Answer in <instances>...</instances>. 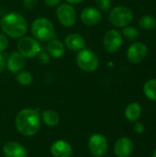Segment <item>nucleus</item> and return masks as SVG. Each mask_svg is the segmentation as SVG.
I'll return each mask as SVG.
<instances>
[{"instance_id":"nucleus-18","label":"nucleus","mask_w":156,"mask_h":157,"mask_svg":"<svg viewBox=\"0 0 156 157\" xmlns=\"http://www.w3.org/2000/svg\"><path fill=\"white\" fill-rule=\"evenodd\" d=\"M141 114H142V107L137 102L130 103L126 107L125 111H124V115H125L126 119L131 122L137 121L139 120V118L141 117Z\"/></svg>"},{"instance_id":"nucleus-30","label":"nucleus","mask_w":156,"mask_h":157,"mask_svg":"<svg viewBox=\"0 0 156 157\" xmlns=\"http://www.w3.org/2000/svg\"><path fill=\"white\" fill-rule=\"evenodd\" d=\"M6 67V59H5V56L0 52V74L4 71Z\"/></svg>"},{"instance_id":"nucleus-19","label":"nucleus","mask_w":156,"mask_h":157,"mask_svg":"<svg viewBox=\"0 0 156 157\" xmlns=\"http://www.w3.org/2000/svg\"><path fill=\"white\" fill-rule=\"evenodd\" d=\"M42 121L46 125L52 127V126H55L59 123L60 117H59L58 113L55 112L54 110L48 109L42 113Z\"/></svg>"},{"instance_id":"nucleus-32","label":"nucleus","mask_w":156,"mask_h":157,"mask_svg":"<svg viewBox=\"0 0 156 157\" xmlns=\"http://www.w3.org/2000/svg\"><path fill=\"white\" fill-rule=\"evenodd\" d=\"M152 157H156V148L154 149V153H153V155H152Z\"/></svg>"},{"instance_id":"nucleus-8","label":"nucleus","mask_w":156,"mask_h":157,"mask_svg":"<svg viewBox=\"0 0 156 157\" xmlns=\"http://www.w3.org/2000/svg\"><path fill=\"white\" fill-rule=\"evenodd\" d=\"M122 34L118 29L108 30L103 38V46L109 53L118 52L122 46Z\"/></svg>"},{"instance_id":"nucleus-17","label":"nucleus","mask_w":156,"mask_h":157,"mask_svg":"<svg viewBox=\"0 0 156 157\" xmlns=\"http://www.w3.org/2000/svg\"><path fill=\"white\" fill-rule=\"evenodd\" d=\"M47 52L53 58H61L65 53V46L59 40L51 39L47 44Z\"/></svg>"},{"instance_id":"nucleus-11","label":"nucleus","mask_w":156,"mask_h":157,"mask_svg":"<svg viewBox=\"0 0 156 157\" xmlns=\"http://www.w3.org/2000/svg\"><path fill=\"white\" fill-rule=\"evenodd\" d=\"M80 18L82 22L86 26H96L101 21L102 15L100 10H98L97 8L88 6L82 10L80 14Z\"/></svg>"},{"instance_id":"nucleus-5","label":"nucleus","mask_w":156,"mask_h":157,"mask_svg":"<svg viewBox=\"0 0 156 157\" xmlns=\"http://www.w3.org/2000/svg\"><path fill=\"white\" fill-rule=\"evenodd\" d=\"M76 63L78 67L84 72L91 73L96 71L99 65V59L97 55L90 49H83L78 52L76 56Z\"/></svg>"},{"instance_id":"nucleus-27","label":"nucleus","mask_w":156,"mask_h":157,"mask_svg":"<svg viewBox=\"0 0 156 157\" xmlns=\"http://www.w3.org/2000/svg\"><path fill=\"white\" fill-rule=\"evenodd\" d=\"M133 130H134V132L136 133H139V134L143 133L144 132V125H143V123L139 122V121H135V124L133 126Z\"/></svg>"},{"instance_id":"nucleus-15","label":"nucleus","mask_w":156,"mask_h":157,"mask_svg":"<svg viewBox=\"0 0 156 157\" xmlns=\"http://www.w3.org/2000/svg\"><path fill=\"white\" fill-rule=\"evenodd\" d=\"M64 46L74 52H79L85 48L86 40L84 37L78 33H71L64 39Z\"/></svg>"},{"instance_id":"nucleus-14","label":"nucleus","mask_w":156,"mask_h":157,"mask_svg":"<svg viewBox=\"0 0 156 157\" xmlns=\"http://www.w3.org/2000/svg\"><path fill=\"white\" fill-rule=\"evenodd\" d=\"M51 152L54 157H71L73 155V148L69 143L59 140L52 144Z\"/></svg>"},{"instance_id":"nucleus-7","label":"nucleus","mask_w":156,"mask_h":157,"mask_svg":"<svg viewBox=\"0 0 156 157\" xmlns=\"http://www.w3.org/2000/svg\"><path fill=\"white\" fill-rule=\"evenodd\" d=\"M56 17L60 23L64 27H72L76 22V12L72 5L65 3L58 6L56 9Z\"/></svg>"},{"instance_id":"nucleus-25","label":"nucleus","mask_w":156,"mask_h":157,"mask_svg":"<svg viewBox=\"0 0 156 157\" xmlns=\"http://www.w3.org/2000/svg\"><path fill=\"white\" fill-rule=\"evenodd\" d=\"M8 47V39L6 34L0 33V52L6 50Z\"/></svg>"},{"instance_id":"nucleus-26","label":"nucleus","mask_w":156,"mask_h":157,"mask_svg":"<svg viewBox=\"0 0 156 157\" xmlns=\"http://www.w3.org/2000/svg\"><path fill=\"white\" fill-rule=\"evenodd\" d=\"M39 0H23V5L28 10H31L38 5Z\"/></svg>"},{"instance_id":"nucleus-33","label":"nucleus","mask_w":156,"mask_h":157,"mask_svg":"<svg viewBox=\"0 0 156 157\" xmlns=\"http://www.w3.org/2000/svg\"><path fill=\"white\" fill-rule=\"evenodd\" d=\"M155 27H156V26H155Z\"/></svg>"},{"instance_id":"nucleus-16","label":"nucleus","mask_w":156,"mask_h":157,"mask_svg":"<svg viewBox=\"0 0 156 157\" xmlns=\"http://www.w3.org/2000/svg\"><path fill=\"white\" fill-rule=\"evenodd\" d=\"M3 152L6 157H27L28 155L25 147L16 142L6 143L3 147Z\"/></svg>"},{"instance_id":"nucleus-20","label":"nucleus","mask_w":156,"mask_h":157,"mask_svg":"<svg viewBox=\"0 0 156 157\" xmlns=\"http://www.w3.org/2000/svg\"><path fill=\"white\" fill-rule=\"evenodd\" d=\"M143 93L150 100L156 101V79H150L144 84Z\"/></svg>"},{"instance_id":"nucleus-3","label":"nucleus","mask_w":156,"mask_h":157,"mask_svg":"<svg viewBox=\"0 0 156 157\" xmlns=\"http://www.w3.org/2000/svg\"><path fill=\"white\" fill-rule=\"evenodd\" d=\"M30 30L33 37L40 41L51 40L55 33L54 25L46 17H38L34 19L31 23Z\"/></svg>"},{"instance_id":"nucleus-12","label":"nucleus","mask_w":156,"mask_h":157,"mask_svg":"<svg viewBox=\"0 0 156 157\" xmlns=\"http://www.w3.org/2000/svg\"><path fill=\"white\" fill-rule=\"evenodd\" d=\"M26 64V59L18 52H13L6 61V65L9 72L12 74H17L23 70Z\"/></svg>"},{"instance_id":"nucleus-22","label":"nucleus","mask_w":156,"mask_h":157,"mask_svg":"<svg viewBox=\"0 0 156 157\" xmlns=\"http://www.w3.org/2000/svg\"><path fill=\"white\" fill-rule=\"evenodd\" d=\"M121 34H122V37H124L127 40L132 41V40H135L139 37L140 32L135 27L126 26V27L123 28Z\"/></svg>"},{"instance_id":"nucleus-24","label":"nucleus","mask_w":156,"mask_h":157,"mask_svg":"<svg viewBox=\"0 0 156 157\" xmlns=\"http://www.w3.org/2000/svg\"><path fill=\"white\" fill-rule=\"evenodd\" d=\"M96 5L98 10L108 11L112 5V0H96Z\"/></svg>"},{"instance_id":"nucleus-21","label":"nucleus","mask_w":156,"mask_h":157,"mask_svg":"<svg viewBox=\"0 0 156 157\" xmlns=\"http://www.w3.org/2000/svg\"><path fill=\"white\" fill-rule=\"evenodd\" d=\"M139 26L141 29L144 30L153 29L156 26L155 18L151 15H144L140 17L139 19Z\"/></svg>"},{"instance_id":"nucleus-23","label":"nucleus","mask_w":156,"mask_h":157,"mask_svg":"<svg viewBox=\"0 0 156 157\" xmlns=\"http://www.w3.org/2000/svg\"><path fill=\"white\" fill-rule=\"evenodd\" d=\"M16 79L17 81V83L21 86H29L32 83L33 81V76L32 75L28 72V71H20L19 73H17Z\"/></svg>"},{"instance_id":"nucleus-9","label":"nucleus","mask_w":156,"mask_h":157,"mask_svg":"<svg viewBox=\"0 0 156 157\" xmlns=\"http://www.w3.org/2000/svg\"><path fill=\"white\" fill-rule=\"evenodd\" d=\"M88 146L91 154L96 157L104 156L108 149L107 138L99 133L93 134L88 142Z\"/></svg>"},{"instance_id":"nucleus-10","label":"nucleus","mask_w":156,"mask_h":157,"mask_svg":"<svg viewBox=\"0 0 156 157\" xmlns=\"http://www.w3.org/2000/svg\"><path fill=\"white\" fill-rule=\"evenodd\" d=\"M147 46L141 41L132 43L127 51V59L130 63L137 64L142 63L147 55Z\"/></svg>"},{"instance_id":"nucleus-28","label":"nucleus","mask_w":156,"mask_h":157,"mask_svg":"<svg viewBox=\"0 0 156 157\" xmlns=\"http://www.w3.org/2000/svg\"><path fill=\"white\" fill-rule=\"evenodd\" d=\"M39 59L42 63H48L50 62V56L47 53L44 52H40L39 54Z\"/></svg>"},{"instance_id":"nucleus-2","label":"nucleus","mask_w":156,"mask_h":157,"mask_svg":"<svg viewBox=\"0 0 156 157\" xmlns=\"http://www.w3.org/2000/svg\"><path fill=\"white\" fill-rule=\"evenodd\" d=\"M0 26L4 33L12 39H20L28 31L26 18L17 12H10L5 15L1 18Z\"/></svg>"},{"instance_id":"nucleus-6","label":"nucleus","mask_w":156,"mask_h":157,"mask_svg":"<svg viewBox=\"0 0 156 157\" xmlns=\"http://www.w3.org/2000/svg\"><path fill=\"white\" fill-rule=\"evenodd\" d=\"M17 52L25 58H34L40 52V44L35 38L23 36L17 44Z\"/></svg>"},{"instance_id":"nucleus-31","label":"nucleus","mask_w":156,"mask_h":157,"mask_svg":"<svg viewBox=\"0 0 156 157\" xmlns=\"http://www.w3.org/2000/svg\"><path fill=\"white\" fill-rule=\"evenodd\" d=\"M66 1L70 5H77V4H80V3L84 2L85 0H66Z\"/></svg>"},{"instance_id":"nucleus-13","label":"nucleus","mask_w":156,"mask_h":157,"mask_svg":"<svg viewBox=\"0 0 156 157\" xmlns=\"http://www.w3.org/2000/svg\"><path fill=\"white\" fill-rule=\"evenodd\" d=\"M133 143L128 137L120 138L114 145V153L118 157H129L133 151Z\"/></svg>"},{"instance_id":"nucleus-4","label":"nucleus","mask_w":156,"mask_h":157,"mask_svg":"<svg viewBox=\"0 0 156 157\" xmlns=\"http://www.w3.org/2000/svg\"><path fill=\"white\" fill-rule=\"evenodd\" d=\"M108 19L114 27L124 28L133 20V13L127 6H118L109 11Z\"/></svg>"},{"instance_id":"nucleus-29","label":"nucleus","mask_w":156,"mask_h":157,"mask_svg":"<svg viewBox=\"0 0 156 157\" xmlns=\"http://www.w3.org/2000/svg\"><path fill=\"white\" fill-rule=\"evenodd\" d=\"M62 0H44V3L46 6H48L49 7H53V6H57L60 5Z\"/></svg>"},{"instance_id":"nucleus-1","label":"nucleus","mask_w":156,"mask_h":157,"mask_svg":"<svg viewBox=\"0 0 156 157\" xmlns=\"http://www.w3.org/2000/svg\"><path fill=\"white\" fill-rule=\"evenodd\" d=\"M16 127L24 136H32L38 132L40 127V118L38 109H24L16 117Z\"/></svg>"}]
</instances>
